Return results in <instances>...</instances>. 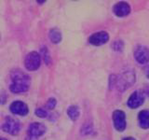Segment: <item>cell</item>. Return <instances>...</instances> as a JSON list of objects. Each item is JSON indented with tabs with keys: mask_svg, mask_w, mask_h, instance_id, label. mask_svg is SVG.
<instances>
[{
	"mask_svg": "<svg viewBox=\"0 0 149 140\" xmlns=\"http://www.w3.org/2000/svg\"><path fill=\"white\" fill-rule=\"evenodd\" d=\"M30 83L31 79L29 76L21 70H16L11 73V84L9 88L12 92L20 93L26 92L29 89Z\"/></svg>",
	"mask_w": 149,
	"mask_h": 140,
	"instance_id": "6da1fadb",
	"label": "cell"
},
{
	"mask_svg": "<svg viewBox=\"0 0 149 140\" xmlns=\"http://www.w3.org/2000/svg\"><path fill=\"white\" fill-rule=\"evenodd\" d=\"M135 80L134 73L133 72H126L119 76L118 78L115 79V84L120 91H124L129 88Z\"/></svg>",
	"mask_w": 149,
	"mask_h": 140,
	"instance_id": "7a4b0ae2",
	"label": "cell"
},
{
	"mask_svg": "<svg viewBox=\"0 0 149 140\" xmlns=\"http://www.w3.org/2000/svg\"><path fill=\"white\" fill-rule=\"evenodd\" d=\"M2 129L9 134H17L21 130V124L15 119L7 117L2 124Z\"/></svg>",
	"mask_w": 149,
	"mask_h": 140,
	"instance_id": "3957f363",
	"label": "cell"
},
{
	"mask_svg": "<svg viewBox=\"0 0 149 140\" xmlns=\"http://www.w3.org/2000/svg\"><path fill=\"white\" fill-rule=\"evenodd\" d=\"M46 126L39 123H34L30 124L29 128H28V135H27V140H36L41 135H43L46 132Z\"/></svg>",
	"mask_w": 149,
	"mask_h": 140,
	"instance_id": "277c9868",
	"label": "cell"
},
{
	"mask_svg": "<svg viewBox=\"0 0 149 140\" xmlns=\"http://www.w3.org/2000/svg\"><path fill=\"white\" fill-rule=\"evenodd\" d=\"M24 64L25 67L30 71L36 70L40 65V54L37 53L36 51H32L28 53L24 60Z\"/></svg>",
	"mask_w": 149,
	"mask_h": 140,
	"instance_id": "5b68a950",
	"label": "cell"
},
{
	"mask_svg": "<svg viewBox=\"0 0 149 140\" xmlns=\"http://www.w3.org/2000/svg\"><path fill=\"white\" fill-rule=\"evenodd\" d=\"M113 121L115 128L122 132L126 128V116L125 113L121 110H116L113 113Z\"/></svg>",
	"mask_w": 149,
	"mask_h": 140,
	"instance_id": "8992f818",
	"label": "cell"
},
{
	"mask_svg": "<svg viewBox=\"0 0 149 140\" xmlns=\"http://www.w3.org/2000/svg\"><path fill=\"white\" fill-rule=\"evenodd\" d=\"M108 40H109V36L104 31L97 32V33H95V34L91 35L90 36V38H88V42H90L91 44L95 45V46L104 45Z\"/></svg>",
	"mask_w": 149,
	"mask_h": 140,
	"instance_id": "52a82bcc",
	"label": "cell"
},
{
	"mask_svg": "<svg viewBox=\"0 0 149 140\" xmlns=\"http://www.w3.org/2000/svg\"><path fill=\"white\" fill-rule=\"evenodd\" d=\"M134 57L139 64H147L149 62V50L144 46H139L135 50Z\"/></svg>",
	"mask_w": 149,
	"mask_h": 140,
	"instance_id": "ba28073f",
	"label": "cell"
},
{
	"mask_svg": "<svg viewBox=\"0 0 149 140\" xmlns=\"http://www.w3.org/2000/svg\"><path fill=\"white\" fill-rule=\"evenodd\" d=\"M144 101V94L141 91H135L133 93H132V95L130 96L128 100V106L130 108H136L139 107L140 106H142V104Z\"/></svg>",
	"mask_w": 149,
	"mask_h": 140,
	"instance_id": "9c48e42d",
	"label": "cell"
},
{
	"mask_svg": "<svg viewBox=\"0 0 149 140\" xmlns=\"http://www.w3.org/2000/svg\"><path fill=\"white\" fill-rule=\"evenodd\" d=\"M9 109L15 115H21V116H25L28 114V106L26 104L21 101H15L10 105Z\"/></svg>",
	"mask_w": 149,
	"mask_h": 140,
	"instance_id": "30bf717a",
	"label": "cell"
},
{
	"mask_svg": "<svg viewBox=\"0 0 149 140\" xmlns=\"http://www.w3.org/2000/svg\"><path fill=\"white\" fill-rule=\"evenodd\" d=\"M113 11L115 13V15H116L118 17L127 16L130 11V5L126 2H119L113 7Z\"/></svg>",
	"mask_w": 149,
	"mask_h": 140,
	"instance_id": "8fae6325",
	"label": "cell"
},
{
	"mask_svg": "<svg viewBox=\"0 0 149 140\" xmlns=\"http://www.w3.org/2000/svg\"><path fill=\"white\" fill-rule=\"evenodd\" d=\"M140 126L143 129L149 128V110H142L138 115Z\"/></svg>",
	"mask_w": 149,
	"mask_h": 140,
	"instance_id": "7c38bea8",
	"label": "cell"
},
{
	"mask_svg": "<svg viewBox=\"0 0 149 140\" xmlns=\"http://www.w3.org/2000/svg\"><path fill=\"white\" fill-rule=\"evenodd\" d=\"M67 114L69 116V118L71 119L72 120H76L78 119L80 112H79V109H78V107L77 106H71L68 107Z\"/></svg>",
	"mask_w": 149,
	"mask_h": 140,
	"instance_id": "4fadbf2b",
	"label": "cell"
},
{
	"mask_svg": "<svg viewBox=\"0 0 149 140\" xmlns=\"http://www.w3.org/2000/svg\"><path fill=\"white\" fill-rule=\"evenodd\" d=\"M49 38L53 43H59L62 40V34L58 29H51L49 32Z\"/></svg>",
	"mask_w": 149,
	"mask_h": 140,
	"instance_id": "5bb4252c",
	"label": "cell"
},
{
	"mask_svg": "<svg viewBox=\"0 0 149 140\" xmlns=\"http://www.w3.org/2000/svg\"><path fill=\"white\" fill-rule=\"evenodd\" d=\"M112 47H113L114 50H116V51H121L124 47V43L121 40H116L114 41L113 45H112Z\"/></svg>",
	"mask_w": 149,
	"mask_h": 140,
	"instance_id": "9a60e30c",
	"label": "cell"
},
{
	"mask_svg": "<svg viewBox=\"0 0 149 140\" xmlns=\"http://www.w3.org/2000/svg\"><path fill=\"white\" fill-rule=\"evenodd\" d=\"M36 115L40 117V118H46L48 116V112L43 108H36Z\"/></svg>",
	"mask_w": 149,
	"mask_h": 140,
	"instance_id": "2e32d148",
	"label": "cell"
},
{
	"mask_svg": "<svg viewBox=\"0 0 149 140\" xmlns=\"http://www.w3.org/2000/svg\"><path fill=\"white\" fill-rule=\"evenodd\" d=\"M55 106H56V99H54V98H49L48 103H47V107L49 109H53Z\"/></svg>",
	"mask_w": 149,
	"mask_h": 140,
	"instance_id": "e0dca14e",
	"label": "cell"
},
{
	"mask_svg": "<svg viewBox=\"0 0 149 140\" xmlns=\"http://www.w3.org/2000/svg\"><path fill=\"white\" fill-rule=\"evenodd\" d=\"M146 77L149 78V64L146 66Z\"/></svg>",
	"mask_w": 149,
	"mask_h": 140,
	"instance_id": "ac0fdd59",
	"label": "cell"
},
{
	"mask_svg": "<svg viewBox=\"0 0 149 140\" xmlns=\"http://www.w3.org/2000/svg\"><path fill=\"white\" fill-rule=\"evenodd\" d=\"M122 140H135L133 137H125L124 139H122Z\"/></svg>",
	"mask_w": 149,
	"mask_h": 140,
	"instance_id": "d6986e66",
	"label": "cell"
},
{
	"mask_svg": "<svg viewBox=\"0 0 149 140\" xmlns=\"http://www.w3.org/2000/svg\"><path fill=\"white\" fill-rule=\"evenodd\" d=\"M0 140H7V139H5V138H0Z\"/></svg>",
	"mask_w": 149,
	"mask_h": 140,
	"instance_id": "ffe728a7",
	"label": "cell"
},
{
	"mask_svg": "<svg viewBox=\"0 0 149 140\" xmlns=\"http://www.w3.org/2000/svg\"><path fill=\"white\" fill-rule=\"evenodd\" d=\"M148 95H149V89H148Z\"/></svg>",
	"mask_w": 149,
	"mask_h": 140,
	"instance_id": "44dd1931",
	"label": "cell"
}]
</instances>
